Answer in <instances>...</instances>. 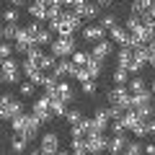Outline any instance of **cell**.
Masks as SVG:
<instances>
[{"instance_id": "obj_10", "label": "cell", "mask_w": 155, "mask_h": 155, "mask_svg": "<svg viewBox=\"0 0 155 155\" xmlns=\"http://www.w3.org/2000/svg\"><path fill=\"white\" fill-rule=\"evenodd\" d=\"M132 60H134V49H132L129 44H127V47H122V49L116 52V67H124V70H127Z\"/></svg>"}, {"instance_id": "obj_39", "label": "cell", "mask_w": 155, "mask_h": 155, "mask_svg": "<svg viewBox=\"0 0 155 155\" xmlns=\"http://www.w3.org/2000/svg\"><path fill=\"white\" fill-rule=\"evenodd\" d=\"M88 0H65V8H70V11H78V8H83Z\"/></svg>"}, {"instance_id": "obj_43", "label": "cell", "mask_w": 155, "mask_h": 155, "mask_svg": "<svg viewBox=\"0 0 155 155\" xmlns=\"http://www.w3.org/2000/svg\"><path fill=\"white\" fill-rule=\"evenodd\" d=\"M31 93H34V83H28V80H26V83L21 85V96H31Z\"/></svg>"}, {"instance_id": "obj_26", "label": "cell", "mask_w": 155, "mask_h": 155, "mask_svg": "<svg viewBox=\"0 0 155 155\" xmlns=\"http://www.w3.org/2000/svg\"><path fill=\"white\" fill-rule=\"evenodd\" d=\"M57 85H60V78L47 75V80H44V93H47V96H54V93H57Z\"/></svg>"}, {"instance_id": "obj_48", "label": "cell", "mask_w": 155, "mask_h": 155, "mask_svg": "<svg viewBox=\"0 0 155 155\" xmlns=\"http://www.w3.org/2000/svg\"><path fill=\"white\" fill-rule=\"evenodd\" d=\"M98 5H109V3H114V0H96Z\"/></svg>"}, {"instance_id": "obj_42", "label": "cell", "mask_w": 155, "mask_h": 155, "mask_svg": "<svg viewBox=\"0 0 155 155\" xmlns=\"http://www.w3.org/2000/svg\"><path fill=\"white\" fill-rule=\"evenodd\" d=\"M11 54H13V47L11 44H3V47H0V57H3V60H11Z\"/></svg>"}, {"instance_id": "obj_1", "label": "cell", "mask_w": 155, "mask_h": 155, "mask_svg": "<svg viewBox=\"0 0 155 155\" xmlns=\"http://www.w3.org/2000/svg\"><path fill=\"white\" fill-rule=\"evenodd\" d=\"M23 114V104L21 101H16L11 93H3V98H0V119H5V122H13L16 116Z\"/></svg>"}, {"instance_id": "obj_30", "label": "cell", "mask_w": 155, "mask_h": 155, "mask_svg": "<svg viewBox=\"0 0 155 155\" xmlns=\"http://www.w3.org/2000/svg\"><path fill=\"white\" fill-rule=\"evenodd\" d=\"M18 31H21V26H18V23H5V26H3V36H5V39H13V41H16Z\"/></svg>"}, {"instance_id": "obj_14", "label": "cell", "mask_w": 155, "mask_h": 155, "mask_svg": "<svg viewBox=\"0 0 155 155\" xmlns=\"http://www.w3.org/2000/svg\"><path fill=\"white\" fill-rule=\"evenodd\" d=\"M127 88H129V93H132V96H142V93H147V91H150V85L145 83L142 78H137V75H134L132 80L127 83Z\"/></svg>"}, {"instance_id": "obj_11", "label": "cell", "mask_w": 155, "mask_h": 155, "mask_svg": "<svg viewBox=\"0 0 155 155\" xmlns=\"http://www.w3.org/2000/svg\"><path fill=\"white\" fill-rule=\"evenodd\" d=\"M41 147L44 150H49V153H60V137H57V132H47V134H41Z\"/></svg>"}, {"instance_id": "obj_53", "label": "cell", "mask_w": 155, "mask_h": 155, "mask_svg": "<svg viewBox=\"0 0 155 155\" xmlns=\"http://www.w3.org/2000/svg\"><path fill=\"white\" fill-rule=\"evenodd\" d=\"M11 155H16V153H11Z\"/></svg>"}, {"instance_id": "obj_19", "label": "cell", "mask_w": 155, "mask_h": 155, "mask_svg": "<svg viewBox=\"0 0 155 155\" xmlns=\"http://www.w3.org/2000/svg\"><path fill=\"white\" fill-rule=\"evenodd\" d=\"M28 13H31V18L34 21H47V16H49V11H47L44 5H39V3H31V5H28Z\"/></svg>"}, {"instance_id": "obj_21", "label": "cell", "mask_w": 155, "mask_h": 155, "mask_svg": "<svg viewBox=\"0 0 155 155\" xmlns=\"http://www.w3.org/2000/svg\"><path fill=\"white\" fill-rule=\"evenodd\" d=\"M153 5H155V0H132V13L145 16V13H147Z\"/></svg>"}, {"instance_id": "obj_15", "label": "cell", "mask_w": 155, "mask_h": 155, "mask_svg": "<svg viewBox=\"0 0 155 155\" xmlns=\"http://www.w3.org/2000/svg\"><path fill=\"white\" fill-rule=\"evenodd\" d=\"M122 119H124V127H127V129H134V127H140V124H145V122H142V116H140L134 109L124 111V116H122Z\"/></svg>"}, {"instance_id": "obj_27", "label": "cell", "mask_w": 155, "mask_h": 155, "mask_svg": "<svg viewBox=\"0 0 155 155\" xmlns=\"http://www.w3.org/2000/svg\"><path fill=\"white\" fill-rule=\"evenodd\" d=\"M57 62H60V60H57V57L54 54H44V57H41V60H39V67H41V70H54V67H57Z\"/></svg>"}, {"instance_id": "obj_37", "label": "cell", "mask_w": 155, "mask_h": 155, "mask_svg": "<svg viewBox=\"0 0 155 155\" xmlns=\"http://www.w3.org/2000/svg\"><path fill=\"white\" fill-rule=\"evenodd\" d=\"M0 72H18V62L16 60H3V70Z\"/></svg>"}, {"instance_id": "obj_35", "label": "cell", "mask_w": 155, "mask_h": 155, "mask_svg": "<svg viewBox=\"0 0 155 155\" xmlns=\"http://www.w3.org/2000/svg\"><path fill=\"white\" fill-rule=\"evenodd\" d=\"M67 122H70V127L78 124V122H83V114H80L78 109H70V111H67Z\"/></svg>"}, {"instance_id": "obj_47", "label": "cell", "mask_w": 155, "mask_h": 155, "mask_svg": "<svg viewBox=\"0 0 155 155\" xmlns=\"http://www.w3.org/2000/svg\"><path fill=\"white\" fill-rule=\"evenodd\" d=\"M8 3H11V5H13V8H21V5H23V3H26V0H8Z\"/></svg>"}, {"instance_id": "obj_4", "label": "cell", "mask_w": 155, "mask_h": 155, "mask_svg": "<svg viewBox=\"0 0 155 155\" xmlns=\"http://www.w3.org/2000/svg\"><path fill=\"white\" fill-rule=\"evenodd\" d=\"M21 70H23V75L28 78V83H34V85H44L47 75L41 72V67H39L36 62H31V60H23V62H21Z\"/></svg>"}, {"instance_id": "obj_40", "label": "cell", "mask_w": 155, "mask_h": 155, "mask_svg": "<svg viewBox=\"0 0 155 155\" xmlns=\"http://www.w3.org/2000/svg\"><path fill=\"white\" fill-rule=\"evenodd\" d=\"M142 67H145V62H142V60H137V57H134V60L129 62V67H127V70H129V72H140V70H142Z\"/></svg>"}, {"instance_id": "obj_5", "label": "cell", "mask_w": 155, "mask_h": 155, "mask_svg": "<svg viewBox=\"0 0 155 155\" xmlns=\"http://www.w3.org/2000/svg\"><path fill=\"white\" fill-rule=\"evenodd\" d=\"M106 147H109V140H106L104 134H88V137H85V153L101 155Z\"/></svg>"}, {"instance_id": "obj_31", "label": "cell", "mask_w": 155, "mask_h": 155, "mask_svg": "<svg viewBox=\"0 0 155 155\" xmlns=\"http://www.w3.org/2000/svg\"><path fill=\"white\" fill-rule=\"evenodd\" d=\"M101 67H104V62H98V60H93V57H91V62L85 65V70H88V72H91V78L96 80V78L101 75Z\"/></svg>"}, {"instance_id": "obj_6", "label": "cell", "mask_w": 155, "mask_h": 155, "mask_svg": "<svg viewBox=\"0 0 155 155\" xmlns=\"http://www.w3.org/2000/svg\"><path fill=\"white\" fill-rule=\"evenodd\" d=\"M75 72H78V65H75V62L60 60V62H57V67L52 70V75H54V78H60V80H62V78H75Z\"/></svg>"}, {"instance_id": "obj_45", "label": "cell", "mask_w": 155, "mask_h": 155, "mask_svg": "<svg viewBox=\"0 0 155 155\" xmlns=\"http://www.w3.org/2000/svg\"><path fill=\"white\" fill-rule=\"evenodd\" d=\"M145 132H147V134H155V119L145 122Z\"/></svg>"}, {"instance_id": "obj_24", "label": "cell", "mask_w": 155, "mask_h": 155, "mask_svg": "<svg viewBox=\"0 0 155 155\" xmlns=\"http://www.w3.org/2000/svg\"><path fill=\"white\" fill-rule=\"evenodd\" d=\"M98 26L104 28V31H111V28L119 26V23H116V16H114V13H106V16H101V18H98Z\"/></svg>"}, {"instance_id": "obj_51", "label": "cell", "mask_w": 155, "mask_h": 155, "mask_svg": "<svg viewBox=\"0 0 155 155\" xmlns=\"http://www.w3.org/2000/svg\"><path fill=\"white\" fill-rule=\"evenodd\" d=\"M57 155H72V153H67V150H60V153H57Z\"/></svg>"}, {"instance_id": "obj_16", "label": "cell", "mask_w": 155, "mask_h": 155, "mask_svg": "<svg viewBox=\"0 0 155 155\" xmlns=\"http://www.w3.org/2000/svg\"><path fill=\"white\" fill-rule=\"evenodd\" d=\"M26 145H28V140L23 137V134H13V137H11V153L23 155V153H26Z\"/></svg>"}, {"instance_id": "obj_50", "label": "cell", "mask_w": 155, "mask_h": 155, "mask_svg": "<svg viewBox=\"0 0 155 155\" xmlns=\"http://www.w3.org/2000/svg\"><path fill=\"white\" fill-rule=\"evenodd\" d=\"M150 91H153V93H155V78H153V83H150Z\"/></svg>"}, {"instance_id": "obj_12", "label": "cell", "mask_w": 155, "mask_h": 155, "mask_svg": "<svg viewBox=\"0 0 155 155\" xmlns=\"http://www.w3.org/2000/svg\"><path fill=\"white\" fill-rule=\"evenodd\" d=\"M104 28L101 26H85L83 28V39L85 41H93V44H98V41H104Z\"/></svg>"}, {"instance_id": "obj_54", "label": "cell", "mask_w": 155, "mask_h": 155, "mask_svg": "<svg viewBox=\"0 0 155 155\" xmlns=\"http://www.w3.org/2000/svg\"><path fill=\"white\" fill-rule=\"evenodd\" d=\"M8 155H11V153H8Z\"/></svg>"}, {"instance_id": "obj_55", "label": "cell", "mask_w": 155, "mask_h": 155, "mask_svg": "<svg viewBox=\"0 0 155 155\" xmlns=\"http://www.w3.org/2000/svg\"><path fill=\"white\" fill-rule=\"evenodd\" d=\"M142 155H145V153H142Z\"/></svg>"}, {"instance_id": "obj_20", "label": "cell", "mask_w": 155, "mask_h": 155, "mask_svg": "<svg viewBox=\"0 0 155 155\" xmlns=\"http://www.w3.org/2000/svg\"><path fill=\"white\" fill-rule=\"evenodd\" d=\"M52 98H60V101H65V104H70V101H72V91H70V85H67L65 80H60V85H57V93L52 96Z\"/></svg>"}, {"instance_id": "obj_41", "label": "cell", "mask_w": 155, "mask_h": 155, "mask_svg": "<svg viewBox=\"0 0 155 155\" xmlns=\"http://www.w3.org/2000/svg\"><path fill=\"white\" fill-rule=\"evenodd\" d=\"M83 93H85V96H93V93H96V80H88V83H83Z\"/></svg>"}, {"instance_id": "obj_8", "label": "cell", "mask_w": 155, "mask_h": 155, "mask_svg": "<svg viewBox=\"0 0 155 155\" xmlns=\"http://www.w3.org/2000/svg\"><path fill=\"white\" fill-rule=\"evenodd\" d=\"M111 54V41H98V44L93 47V49H91V57H93V60H98V62H106V57Z\"/></svg>"}, {"instance_id": "obj_34", "label": "cell", "mask_w": 155, "mask_h": 155, "mask_svg": "<svg viewBox=\"0 0 155 155\" xmlns=\"http://www.w3.org/2000/svg\"><path fill=\"white\" fill-rule=\"evenodd\" d=\"M109 129H111L114 134H124V132H127V127H124V119H114Z\"/></svg>"}, {"instance_id": "obj_22", "label": "cell", "mask_w": 155, "mask_h": 155, "mask_svg": "<svg viewBox=\"0 0 155 155\" xmlns=\"http://www.w3.org/2000/svg\"><path fill=\"white\" fill-rule=\"evenodd\" d=\"M49 111H52V116H67V104L65 101H60V98H52V106H49Z\"/></svg>"}, {"instance_id": "obj_36", "label": "cell", "mask_w": 155, "mask_h": 155, "mask_svg": "<svg viewBox=\"0 0 155 155\" xmlns=\"http://www.w3.org/2000/svg\"><path fill=\"white\" fill-rule=\"evenodd\" d=\"M5 23H18V11L13 5L5 8Z\"/></svg>"}, {"instance_id": "obj_18", "label": "cell", "mask_w": 155, "mask_h": 155, "mask_svg": "<svg viewBox=\"0 0 155 155\" xmlns=\"http://www.w3.org/2000/svg\"><path fill=\"white\" fill-rule=\"evenodd\" d=\"M36 44L39 47H52L54 44V36H52L49 26H41V31H39V36H36Z\"/></svg>"}, {"instance_id": "obj_46", "label": "cell", "mask_w": 155, "mask_h": 155, "mask_svg": "<svg viewBox=\"0 0 155 155\" xmlns=\"http://www.w3.org/2000/svg\"><path fill=\"white\" fill-rule=\"evenodd\" d=\"M145 155H155V145H145Z\"/></svg>"}, {"instance_id": "obj_38", "label": "cell", "mask_w": 155, "mask_h": 155, "mask_svg": "<svg viewBox=\"0 0 155 155\" xmlns=\"http://www.w3.org/2000/svg\"><path fill=\"white\" fill-rule=\"evenodd\" d=\"M0 80L11 85V83H16V80H18V72H0Z\"/></svg>"}, {"instance_id": "obj_32", "label": "cell", "mask_w": 155, "mask_h": 155, "mask_svg": "<svg viewBox=\"0 0 155 155\" xmlns=\"http://www.w3.org/2000/svg\"><path fill=\"white\" fill-rule=\"evenodd\" d=\"M72 62H75L78 67H85L91 62V52H75V54H72Z\"/></svg>"}, {"instance_id": "obj_25", "label": "cell", "mask_w": 155, "mask_h": 155, "mask_svg": "<svg viewBox=\"0 0 155 155\" xmlns=\"http://www.w3.org/2000/svg\"><path fill=\"white\" fill-rule=\"evenodd\" d=\"M137 26H142V16H140V13H129V18L124 21V28H127V31L132 34Z\"/></svg>"}, {"instance_id": "obj_44", "label": "cell", "mask_w": 155, "mask_h": 155, "mask_svg": "<svg viewBox=\"0 0 155 155\" xmlns=\"http://www.w3.org/2000/svg\"><path fill=\"white\" fill-rule=\"evenodd\" d=\"M132 134H134V137H140V140H142L145 134H147V132H145V124H140V127H134V129H132Z\"/></svg>"}, {"instance_id": "obj_17", "label": "cell", "mask_w": 155, "mask_h": 155, "mask_svg": "<svg viewBox=\"0 0 155 155\" xmlns=\"http://www.w3.org/2000/svg\"><path fill=\"white\" fill-rule=\"evenodd\" d=\"M98 3H85V5L83 8H78V16H80V18H88V21H91V18H96V16H98Z\"/></svg>"}, {"instance_id": "obj_23", "label": "cell", "mask_w": 155, "mask_h": 155, "mask_svg": "<svg viewBox=\"0 0 155 155\" xmlns=\"http://www.w3.org/2000/svg\"><path fill=\"white\" fill-rule=\"evenodd\" d=\"M85 134H88V119H83V122L70 127V137H85Z\"/></svg>"}, {"instance_id": "obj_29", "label": "cell", "mask_w": 155, "mask_h": 155, "mask_svg": "<svg viewBox=\"0 0 155 155\" xmlns=\"http://www.w3.org/2000/svg\"><path fill=\"white\" fill-rule=\"evenodd\" d=\"M11 129H13V134H23V129H26V114L16 116V119L11 122Z\"/></svg>"}, {"instance_id": "obj_49", "label": "cell", "mask_w": 155, "mask_h": 155, "mask_svg": "<svg viewBox=\"0 0 155 155\" xmlns=\"http://www.w3.org/2000/svg\"><path fill=\"white\" fill-rule=\"evenodd\" d=\"M34 3H39V5H44V8H47V3H49V0H34Z\"/></svg>"}, {"instance_id": "obj_3", "label": "cell", "mask_w": 155, "mask_h": 155, "mask_svg": "<svg viewBox=\"0 0 155 155\" xmlns=\"http://www.w3.org/2000/svg\"><path fill=\"white\" fill-rule=\"evenodd\" d=\"M49 49H52L49 54H54L57 60H65V57L75 54V36H57Z\"/></svg>"}, {"instance_id": "obj_9", "label": "cell", "mask_w": 155, "mask_h": 155, "mask_svg": "<svg viewBox=\"0 0 155 155\" xmlns=\"http://www.w3.org/2000/svg\"><path fill=\"white\" fill-rule=\"evenodd\" d=\"M109 153H114V155H122L124 150H127V137L124 134H111V140H109Z\"/></svg>"}, {"instance_id": "obj_52", "label": "cell", "mask_w": 155, "mask_h": 155, "mask_svg": "<svg viewBox=\"0 0 155 155\" xmlns=\"http://www.w3.org/2000/svg\"><path fill=\"white\" fill-rule=\"evenodd\" d=\"M72 155H91V153H72Z\"/></svg>"}, {"instance_id": "obj_33", "label": "cell", "mask_w": 155, "mask_h": 155, "mask_svg": "<svg viewBox=\"0 0 155 155\" xmlns=\"http://www.w3.org/2000/svg\"><path fill=\"white\" fill-rule=\"evenodd\" d=\"M142 145L140 142H127V150H124V155H142Z\"/></svg>"}, {"instance_id": "obj_7", "label": "cell", "mask_w": 155, "mask_h": 155, "mask_svg": "<svg viewBox=\"0 0 155 155\" xmlns=\"http://www.w3.org/2000/svg\"><path fill=\"white\" fill-rule=\"evenodd\" d=\"M39 116L36 114H26V129H23V137L26 140H36L39 137Z\"/></svg>"}, {"instance_id": "obj_13", "label": "cell", "mask_w": 155, "mask_h": 155, "mask_svg": "<svg viewBox=\"0 0 155 155\" xmlns=\"http://www.w3.org/2000/svg\"><path fill=\"white\" fill-rule=\"evenodd\" d=\"M109 36H111V41H116V44H122V47H127L129 44V31L124 26H114L109 31Z\"/></svg>"}, {"instance_id": "obj_28", "label": "cell", "mask_w": 155, "mask_h": 155, "mask_svg": "<svg viewBox=\"0 0 155 155\" xmlns=\"http://www.w3.org/2000/svg\"><path fill=\"white\" fill-rule=\"evenodd\" d=\"M114 83H116V85H127V83H129V70L116 67V70H114Z\"/></svg>"}, {"instance_id": "obj_2", "label": "cell", "mask_w": 155, "mask_h": 155, "mask_svg": "<svg viewBox=\"0 0 155 155\" xmlns=\"http://www.w3.org/2000/svg\"><path fill=\"white\" fill-rule=\"evenodd\" d=\"M109 101H111V106H116V109H122V111L132 109V93H129L127 85H116V88H111L109 91Z\"/></svg>"}]
</instances>
